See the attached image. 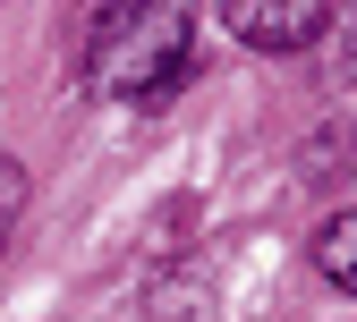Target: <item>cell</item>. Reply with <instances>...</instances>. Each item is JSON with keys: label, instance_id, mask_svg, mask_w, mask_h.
I'll return each mask as SVG.
<instances>
[{"label": "cell", "instance_id": "3957f363", "mask_svg": "<svg viewBox=\"0 0 357 322\" xmlns=\"http://www.w3.org/2000/svg\"><path fill=\"white\" fill-rule=\"evenodd\" d=\"M306 246H315V271H324V280L357 297V212H332V220H324Z\"/></svg>", "mask_w": 357, "mask_h": 322}, {"label": "cell", "instance_id": "5b68a950", "mask_svg": "<svg viewBox=\"0 0 357 322\" xmlns=\"http://www.w3.org/2000/svg\"><path fill=\"white\" fill-rule=\"evenodd\" d=\"M324 34H332V77H357V0H340V26Z\"/></svg>", "mask_w": 357, "mask_h": 322}, {"label": "cell", "instance_id": "7a4b0ae2", "mask_svg": "<svg viewBox=\"0 0 357 322\" xmlns=\"http://www.w3.org/2000/svg\"><path fill=\"white\" fill-rule=\"evenodd\" d=\"M221 26L247 51H315L332 26V0H221Z\"/></svg>", "mask_w": 357, "mask_h": 322}, {"label": "cell", "instance_id": "6da1fadb", "mask_svg": "<svg viewBox=\"0 0 357 322\" xmlns=\"http://www.w3.org/2000/svg\"><path fill=\"white\" fill-rule=\"evenodd\" d=\"M85 94L128 102V111H170L188 85L204 77V42H196V0H102L85 26Z\"/></svg>", "mask_w": 357, "mask_h": 322}, {"label": "cell", "instance_id": "277c9868", "mask_svg": "<svg viewBox=\"0 0 357 322\" xmlns=\"http://www.w3.org/2000/svg\"><path fill=\"white\" fill-rule=\"evenodd\" d=\"M17 220H26V161H9V153H0V255H9Z\"/></svg>", "mask_w": 357, "mask_h": 322}]
</instances>
